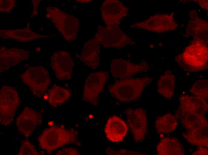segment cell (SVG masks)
Listing matches in <instances>:
<instances>
[{"label": "cell", "instance_id": "2", "mask_svg": "<svg viewBox=\"0 0 208 155\" xmlns=\"http://www.w3.org/2000/svg\"><path fill=\"white\" fill-rule=\"evenodd\" d=\"M153 79L150 77L121 79L109 85L108 91L112 97L121 102H132L141 96L146 86Z\"/></svg>", "mask_w": 208, "mask_h": 155}, {"label": "cell", "instance_id": "19", "mask_svg": "<svg viewBox=\"0 0 208 155\" xmlns=\"http://www.w3.org/2000/svg\"><path fill=\"white\" fill-rule=\"evenodd\" d=\"M176 116L184 127L189 131H198L207 128V120L204 115L177 111Z\"/></svg>", "mask_w": 208, "mask_h": 155}, {"label": "cell", "instance_id": "34", "mask_svg": "<svg viewBox=\"0 0 208 155\" xmlns=\"http://www.w3.org/2000/svg\"><path fill=\"white\" fill-rule=\"evenodd\" d=\"M44 98L45 99H47L48 98V96H47L46 95H45L44 96Z\"/></svg>", "mask_w": 208, "mask_h": 155}, {"label": "cell", "instance_id": "20", "mask_svg": "<svg viewBox=\"0 0 208 155\" xmlns=\"http://www.w3.org/2000/svg\"><path fill=\"white\" fill-rule=\"evenodd\" d=\"M175 83L174 75L171 71H167L157 81L158 92L165 98L171 99L174 94Z\"/></svg>", "mask_w": 208, "mask_h": 155}, {"label": "cell", "instance_id": "12", "mask_svg": "<svg viewBox=\"0 0 208 155\" xmlns=\"http://www.w3.org/2000/svg\"><path fill=\"white\" fill-rule=\"evenodd\" d=\"M100 10L102 19L106 25H118L120 20L127 15L128 9L118 0H106Z\"/></svg>", "mask_w": 208, "mask_h": 155}, {"label": "cell", "instance_id": "13", "mask_svg": "<svg viewBox=\"0 0 208 155\" xmlns=\"http://www.w3.org/2000/svg\"><path fill=\"white\" fill-rule=\"evenodd\" d=\"M74 63L70 54L63 50L55 52L51 58V65L58 79L68 80L71 78Z\"/></svg>", "mask_w": 208, "mask_h": 155}, {"label": "cell", "instance_id": "11", "mask_svg": "<svg viewBox=\"0 0 208 155\" xmlns=\"http://www.w3.org/2000/svg\"><path fill=\"white\" fill-rule=\"evenodd\" d=\"M42 123V116L39 112L25 106L17 117L16 125L18 131L26 139L29 138L36 127Z\"/></svg>", "mask_w": 208, "mask_h": 155}, {"label": "cell", "instance_id": "14", "mask_svg": "<svg viewBox=\"0 0 208 155\" xmlns=\"http://www.w3.org/2000/svg\"><path fill=\"white\" fill-rule=\"evenodd\" d=\"M148 68V65L146 62L136 64L122 58L115 59L111 63L113 76L121 79L131 78L137 73L147 71Z\"/></svg>", "mask_w": 208, "mask_h": 155}, {"label": "cell", "instance_id": "5", "mask_svg": "<svg viewBox=\"0 0 208 155\" xmlns=\"http://www.w3.org/2000/svg\"><path fill=\"white\" fill-rule=\"evenodd\" d=\"M46 11L64 39L70 41L76 38L79 23L77 18L54 7H48Z\"/></svg>", "mask_w": 208, "mask_h": 155}, {"label": "cell", "instance_id": "6", "mask_svg": "<svg viewBox=\"0 0 208 155\" xmlns=\"http://www.w3.org/2000/svg\"><path fill=\"white\" fill-rule=\"evenodd\" d=\"M95 38L104 47L120 49L127 45H133L134 41L123 32L118 25H99Z\"/></svg>", "mask_w": 208, "mask_h": 155}, {"label": "cell", "instance_id": "38", "mask_svg": "<svg viewBox=\"0 0 208 155\" xmlns=\"http://www.w3.org/2000/svg\"><path fill=\"white\" fill-rule=\"evenodd\" d=\"M163 137V134H161L160 135V137Z\"/></svg>", "mask_w": 208, "mask_h": 155}, {"label": "cell", "instance_id": "29", "mask_svg": "<svg viewBox=\"0 0 208 155\" xmlns=\"http://www.w3.org/2000/svg\"><path fill=\"white\" fill-rule=\"evenodd\" d=\"M57 155H80L78 151L76 148L69 147L64 148L58 151L56 154Z\"/></svg>", "mask_w": 208, "mask_h": 155}, {"label": "cell", "instance_id": "32", "mask_svg": "<svg viewBox=\"0 0 208 155\" xmlns=\"http://www.w3.org/2000/svg\"><path fill=\"white\" fill-rule=\"evenodd\" d=\"M197 1L202 8L208 10V0H198Z\"/></svg>", "mask_w": 208, "mask_h": 155}, {"label": "cell", "instance_id": "37", "mask_svg": "<svg viewBox=\"0 0 208 155\" xmlns=\"http://www.w3.org/2000/svg\"><path fill=\"white\" fill-rule=\"evenodd\" d=\"M89 117L90 118H93V115H90L89 116Z\"/></svg>", "mask_w": 208, "mask_h": 155}, {"label": "cell", "instance_id": "9", "mask_svg": "<svg viewBox=\"0 0 208 155\" xmlns=\"http://www.w3.org/2000/svg\"><path fill=\"white\" fill-rule=\"evenodd\" d=\"M124 112L134 141L138 142L143 141L146 134L148 125L146 110L141 108H128Z\"/></svg>", "mask_w": 208, "mask_h": 155}, {"label": "cell", "instance_id": "35", "mask_svg": "<svg viewBox=\"0 0 208 155\" xmlns=\"http://www.w3.org/2000/svg\"><path fill=\"white\" fill-rule=\"evenodd\" d=\"M36 50L38 52L40 51V49L39 47H37L36 48Z\"/></svg>", "mask_w": 208, "mask_h": 155}, {"label": "cell", "instance_id": "8", "mask_svg": "<svg viewBox=\"0 0 208 155\" xmlns=\"http://www.w3.org/2000/svg\"><path fill=\"white\" fill-rule=\"evenodd\" d=\"M108 77L107 71L91 73L86 78L84 86L83 99L85 102L96 106Z\"/></svg>", "mask_w": 208, "mask_h": 155}, {"label": "cell", "instance_id": "36", "mask_svg": "<svg viewBox=\"0 0 208 155\" xmlns=\"http://www.w3.org/2000/svg\"><path fill=\"white\" fill-rule=\"evenodd\" d=\"M46 17L47 18H49L50 17V16L49 14H48V13H47V14H46Z\"/></svg>", "mask_w": 208, "mask_h": 155}, {"label": "cell", "instance_id": "30", "mask_svg": "<svg viewBox=\"0 0 208 155\" xmlns=\"http://www.w3.org/2000/svg\"><path fill=\"white\" fill-rule=\"evenodd\" d=\"M0 1V10L1 11H10L14 6L13 0H1Z\"/></svg>", "mask_w": 208, "mask_h": 155}, {"label": "cell", "instance_id": "16", "mask_svg": "<svg viewBox=\"0 0 208 155\" xmlns=\"http://www.w3.org/2000/svg\"><path fill=\"white\" fill-rule=\"evenodd\" d=\"M128 128L126 122L118 117H110L106 123L105 132L107 138L113 142L122 141L125 137Z\"/></svg>", "mask_w": 208, "mask_h": 155}, {"label": "cell", "instance_id": "17", "mask_svg": "<svg viewBox=\"0 0 208 155\" xmlns=\"http://www.w3.org/2000/svg\"><path fill=\"white\" fill-rule=\"evenodd\" d=\"M100 44L95 38L85 43L80 59L86 65L92 69H96L99 65Z\"/></svg>", "mask_w": 208, "mask_h": 155}, {"label": "cell", "instance_id": "27", "mask_svg": "<svg viewBox=\"0 0 208 155\" xmlns=\"http://www.w3.org/2000/svg\"><path fill=\"white\" fill-rule=\"evenodd\" d=\"M18 155H38L34 146L28 140L22 141L18 153Z\"/></svg>", "mask_w": 208, "mask_h": 155}, {"label": "cell", "instance_id": "4", "mask_svg": "<svg viewBox=\"0 0 208 155\" xmlns=\"http://www.w3.org/2000/svg\"><path fill=\"white\" fill-rule=\"evenodd\" d=\"M20 77L33 94L38 98L45 94L51 82L48 72L41 66L29 67L20 75Z\"/></svg>", "mask_w": 208, "mask_h": 155}, {"label": "cell", "instance_id": "10", "mask_svg": "<svg viewBox=\"0 0 208 155\" xmlns=\"http://www.w3.org/2000/svg\"><path fill=\"white\" fill-rule=\"evenodd\" d=\"M177 26L173 15L157 14L150 16L144 21L135 23L131 27L160 33L175 30Z\"/></svg>", "mask_w": 208, "mask_h": 155}, {"label": "cell", "instance_id": "21", "mask_svg": "<svg viewBox=\"0 0 208 155\" xmlns=\"http://www.w3.org/2000/svg\"><path fill=\"white\" fill-rule=\"evenodd\" d=\"M156 150L158 155H183L184 149L183 145L177 139L163 138L158 144Z\"/></svg>", "mask_w": 208, "mask_h": 155}, {"label": "cell", "instance_id": "1", "mask_svg": "<svg viewBox=\"0 0 208 155\" xmlns=\"http://www.w3.org/2000/svg\"><path fill=\"white\" fill-rule=\"evenodd\" d=\"M207 39L195 38L175 59L186 72H196L208 69Z\"/></svg>", "mask_w": 208, "mask_h": 155}, {"label": "cell", "instance_id": "23", "mask_svg": "<svg viewBox=\"0 0 208 155\" xmlns=\"http://www.w3.org/2000/svg\"><path fill=\"white\" fill-rule=\"evenodd\" d=\"M178 122L176 117L167 114L158 117L155 121V127L157 132L160 134L171 133L176 129Z\"/></svg>", "mask_w": 208, "mask_h": 155}, {"label": "cell", "instance_id": "31", "mask_svg": "<svg viewBox=\"0 0 208 155\" xmlns=\"http://www.w3.org/2000/svg\"><path fill=\"white\" fill-rule=\"evenodd\" d=\"M208 150L207 148L203 147H200V148L197 151L195 152H194L193 155H207Z\"/></svg>", "mask_w": 208, "mask_h": 155}, {"label": "cell", "instance_id": "28", "mask_svg": "<svg viewBox=\"0 0 208 155\" xmlns=\"http://www.w3.org/2000/svg\"><path fill=\"white\" fill-rule=\"evenodd\" d=\"M106 153L108 155H142L141 153L126 149L119 150L118 151L114 150L112 149L108 148L106 150Z\"/></svg>", "mask_w": 208, "mask_h": 155}, {"label": "cell", "instance_id": "26", "mask_svg": "<svg viewBox=\"0 0 208 155\" xmlns=\"http://www.w3.org/2000/svg\"><path fill=\"white\" fill-rule=\"evenodd\" d=\"M194 96L206 100L208 99V80H199L194 83L190 89Z\"/></svg>", "mask_w": 208, "mask_h": 155}, {"label": "cell", "instance_id": "18", "mask_svg": "<svg viewBox=\"0 0 208 155\" xmlns=\"http://www.w3.org/2000/svg\"><path fill=\"white\" fill-rule=\"evenodd\" d=\"M179 98L180 104L177 111L204 115L207 111L208 103L206 100L189 95H181Z\"/></svg>", "mask_w": 208, "mask_h": 155}, {"label": "cell", "instance_id": "7", "mask_svg": "<svg viewBox=\"0 0 208 155\" xmlns=\"http://www.w3.org/2000/svg\"><path fill=\"white\" fill-rule=\"evenodd\" d=\"M20 103L17 91L14 87L3 85L0 89V122L8 126L14 120Z\"/></svg>", "mask_w": 208, "mask_h": 155}, {"label": "cell", "instance_id": "22", "mask_svg": "<svg viewBox=\"0 0 208 155\" xmlns=\"http://www.w3.org/2000/svg\"><path fill=\"white\" fill-rule=\"evenodd\" d=\"M71 95L69 90L54 84L49 91L48 101L51 106L56 107L68 101Z\"/></svg>", "mask_w": 208, "mask_h": 155}, {"label": "cell", "instance_id": "24", "mask_svg": "<svg viewBox=\"0 0 208 155\" xmlns=\"http://www.w3.org/2000/svg\"><path fill=\"white\" fill-rule=\"evenodd\" d=\"M205 128L198 131H189L183 133V135L191 144L199 146H208V135L205 132Z\"/></svg>", "mask_w": 208, "mask_h": 155}, {"label": "cell", "instance_id": "3", "mask_svg": "<svg viewBox=\"0 0 208 155\" xmlns=\"http://www.w3.org/2000/svg\"><path fill=\"white\" fill-rule=\"evenodd\" d=\"M77 131L66 129L60 126H53L45 129L38 136L40 148L51 154L54 151L70 143L79 145L77 140Z\"/></svg>", "mask_w": 208, "mask_h": 155}, {"label": "cell", "instance_id": "25", "mask_svg": "<svg viewBox=\"0 0 208 155\" xmlns=\"http://www.w3.org/2000/svg\"><path fill=\"white\" fill-rule=\"evenodd\" d=\"M3 30L1 33H4L7 37L12 39H17L20 41H27L34 40L42 37L41 35L33 33L30 29H22V32H20L19 29Z\"/></svg>", "mask_w": 208, "mask_h": 155}, {"label": "cell", "instance_id": "15", "mask_svg": "<svg viewBox=\"0 0 208 155\" xmlns=\"http://www.w3.org/2000/svg\"><path fill=\"white\" fill-rule=\"evenodd\" d=\"M27 51L12 48L7 49L1 47L0 54V72L10 69L12 66L27 59L29 56Z\"/></svg>", "mask_w": 208, "mask_h": 155}, {"label": "cell", "instance_id": "33", "mask_svg": "<svg viewBox=\"0 0 208 155\" xmlns=\"http://www.w3.org/2000/svg\"><path fill=\"white\" fill-rule=\"evenodd\" d=\"M48 124L49 126H51L53 125L54 122L53 121H50L48 122Z\"/></svg>", "mask_w": 208, "mask_h": 155}]
</instances>
